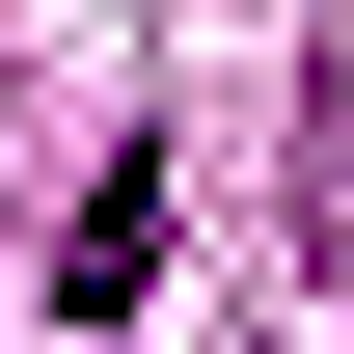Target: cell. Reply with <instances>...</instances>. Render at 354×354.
<instances>
[{
	"label": "cell",
	"instance_id": "obj_1",
	"mask_svg": "<svg viewBox=\"0 0 354 354\" xmlns=\"http://www.w3.org/2000/svg\"><path fill=\"white\" fill-rule=\"evenodd\" d=\"M136 272H164V164H109V191H82V245H55V300H82V327H136Z\"/></svg>",
	"mask_w": 354,
	"mask_h": 354
},
{
	"label": "cell",
	"instance_id": "obj_2",
	"mask_svg": "<svg viewBox=\"0 0 354 354\" xmlns=\"http://www.w3.org/2000/svg\"><path fill=\"white\" fill-rule=\"evenodd\" d=\"M300 218L354 245V28H327V136H300Z\"/></svg>",
	"mask_w": 354,
	"mask_h": 354
}]
</instances>
